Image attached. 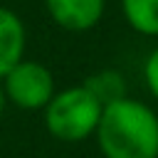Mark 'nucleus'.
<instances>
[{
  "label": "nucleus",
  "mask_w": 158,
  "mask_h": 158,
  "mask_svg": "<svg viewBox=\"0 0 158 158\" xmlns=\"http://www.w3.org/2000/svg\"><path fill=\"white\" fill-rule=\"evenodd\" d=\"M143 79H146V86L153 94V99H158V47H153V52L148 54V59L143 64Z\"/></svg>",
  "instance_id": "6e6552de"
},
{
  "label": "nucleus",
  "mask_w": 158,
  "mask_h": 158,
  "mask_svg": "<svg viewBox=\"0 0 158 158\" xmlns=\"http://www.w3.org/2000/svg\"><path fill=\"white\" fill-rule=\"evenodd\" d=\"M44 7L62 30L86 32L101 22L106 0H44Z\"/></svg>",
  "instance_id": "20e7f679"
},
{
  "label": "nucleus",
  "mask_w": 158,
  "mask_h": 158,
  "mask_svg": "<svg viewBox=\"0 0 158 158\" xmlns=\"http://www.w3.org/2000/svg\"><path fill=\"white\" fill-rule=\"evenodd\" d=\"M94 138L104 158H158V114L123 96L101 109Z\"/></svg>",
  "instance_id": "f257e3e1"
},
{
  "label": "nucleus",
  "mask_w": 158,
  "mask_h": 158,
  "mask_svg": "<svg viewBox=\"0 0 158 158\" xmlns=\"http://www.w3.org/2000/svg\"><path fill=\"white\" fill-rule=\"evenodd\" d=\"M5 104H7V99H5V94H2V86H0V116H2V111H5Z\"/></svg>",
  "instance_id": "1a4fd4ad"
},
{
  "label": "nucleus",
  "mask_w": 158,
  "mask_h": 158,
  "mask_svg": "<svg viewBox=\"0 0 158 158\" xmlns=\"http://www.w3.org/2000/svg\"><path fill=\"white\" fill-rule=\"evenodd\" d=\"M104 104L84 86H69L54 91L49 104L42 109L44 128L62 143H81L94 136Z\"/></svg>",
  "instance_id": "f03ea898"
},
{
  "label": "nucleus",
  "mask_w": 158,
  "mask_h": 158,
  "mask_svg": "<svg viewBox=\"0 0 158 158\" xmlns=\"http://www.w3.org/2000/svg\"><path fill=\"white\" fill-rule=\"evenodd\" d=\"M126 25L143 35L158 37V0H118Z\"/></svg>",
  "instance_id": "423d86ee"
},
{
  "label": "nucleus",
  "mask_w": 158,
  "mask_h": 158,
  "mask_svg": "<svg viewBox=\"0 0 158 158\" xmlns=\"http://www.w3.org/2000/svg\"><path fill=\"white\" fill-rule=\"evenodd\" d=\"M5 99L25 111H42L54 96V74L47 64L37 59H20L2 79H0Z\"/></svg>",
  "instance_id": "7ed1b4c3"
},
{
  "label": "nucleus",
  "mask_w": 158,
  "mask_h": 158,
  "mask_svg": "<svg viewBox=\"0 0 158 158\" xmlns=\"http://www.w3.org/2000/svg\"><path fill=\"white\" fill-rule=\"evenodd\" d=\"M81 84H84V86H86V89H89V91H91L104 106L111 104V101H118V99L128 96V94H126L123 74L116 72V69H101V72L86 77Z\"/></svg>",
  "instance_id": "0eeeda50"
},
{
  "label": "nucleus",
  "mask_w": 158,
  "mask_h": 158,
  "mask_svg": "<svg viewBox=\"0 0 158 158\" xmlns=\"http://www.w3.org/2000/svg\"><path fill=\"white\" fill-rule=\"evenodd\" d=\"M25 47H27V30L22 17L0 5V79L20 62L25 59Z\"/></svg>",
  "instance_id": "39448f33"
}]
</instances>
